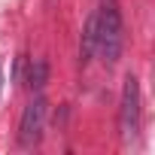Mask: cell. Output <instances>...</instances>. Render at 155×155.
<instances>
[{
  "label": "cell",
  "mask_w": 155,
  "mask_h": 155,
  "mask_svg": "<svg viewBox=\"0 0 155 155\" xmlns=\"http://www.w3.org/2000/svg\"><path fill=\"white\" fill-rule=\"evenodd\" d=\"M46 82H49V64H46L43 58H34V64H31V73H28V85H31L34 91H40Z\"/></svg>",
  "instance_id": "277c9868"
},
{
  "label": "cell",
  "mask_w": 155,
  "mask_h": 155,
  "mask_svg": "<svg viewBox=\"0 0 155 155\" xmlns=\"http://www.w3.org/2000/svg\"><path fill=\"white\" fill-rule=\"evenodd\" d=\"M94 46H97V18L91 12L88 21H85V31H82V58H91L94 55Z\"/></svg>",
  "instance_id": "5b68a950"
},
{
  "label": "cell",
  "mask_w": 155,
  "mask_h": 155,
  "mask_svg": "<svg viewBox=\"0 0 155 155\" xmlns=\"http://www.w3.org/2000/svg\"><path fill=\"white\" fill-rule=\"evenodd\" d=\"M46 97L43 94H37L28 107H25V113H21V125H18V143L21 146H34V143H40V137H43V125H46Z\"/></svg>",
  "instance_id": "3957f363"
},
{
  "label": "cell",
  "mask_w": 155,
  "mask_h": 155,
  "mask_svg": "<svg viewBox=\"0 0 155 155\" xmlns=\"http://www.w3.org/2000/svg\"><path fill=\"white\" fill-rule=\"evenodd\" d=\"M119 128L125 140H137L140 134V82L137 76H125L122 85V107H119Z\"/></svg>",
  "instance_id": "7a4b0ae2"
},
{
  "label": "cell",
  "mask_w": 155,
  "mask_h": 155,
  "mask_svg": "<svg viewBox=\"0 0 155 155\" xmlns=\"http://www.w3.org/2000/svg\"><path fill=\"white\" fill-rule=\"evenodd\" d=\"M97 18V46L94 52L104 58V64H116L122 55L125 43V28H122V9L116 0H101V6L94 9Z\"/></svg>",
  "instance_id": "6da1fadb"
}]
</instances>
